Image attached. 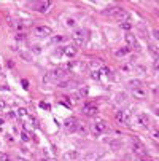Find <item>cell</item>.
<instances>
[{
  "label": "cell",
  "mask_w": 159,
  "mask_h": 161,
  "mask_svg": "<svg viewBox=\"0 0 159 161\" xmlns=\"http://www.w3.org/2000/svg\"><path fill=\"white\" fill-rule=\"evenodd\" d=\"M16 38H18V40H24V38H26V35H24V34H18V37H16Z\"/></svg>",
  "instance_id": "d6a6232c"
},
{
  "label": "cell",
  "mask_w": 159,
  "mask_h": 161,
  "mask_svg": "<svg viewBox=\"0 0 159 161\" xmlns=\"http://www.w3.org/2000/svg\"><path fill=\"white\" fill-rule=\"evenodd\" d=\"M62 53H64L65 58L72 59V58H75L78 54V48L75 47V45H65V47L62 48Z\"/></svg>",
  "instance_id": "52a82bcc"
},
{
  "label": "cell",
  "mask_w": 159,
  "mask_h": 161,
  "mask_svg": "<svg viewBox=\"0 0 159 161\" xmlns=\"http://www.w3.org/2000/svg\"><path fill=\"white\" fill-rule=\"evenodd\" d=\"M64 42H65V37L64 35H57V37L53 38V43H64Z\"/></svg>",
  "instance_id": "cb8c5ba5"
},
{
  "label": "cell",
  "mask_w": 159,
  "mask_h": 161,
  "mask_svg": "<svg viewBox=\"0 0 159 161\" xmlns=\"http://www.w3.org/2000/svg\"><path fill=\"white\" fill-rule=\"evenodd\" d=\"M135 120H137V123H139L140 128H148L150 126V118H148L146 113H139Z\"/></svg>",
  "instance_id": "30bf717a"
},
{
  "label": "cell",
  "mask_w": 159,
  "mask_h": 161,
  "mask_svg": "<svg viewBox=\"0 0 159 161\" xmlns=\"http://www.w3.org/2000/svg\"><path fill=\"white\" fill-rule=\"evenodd\" d=\"M115 118H116V121L121 123V125H129V113H127V112H123V110L116 112Z\"/></svg>",
  "instance_id": "9c48e42d"
},
{
  "label": "cell",
  "mask_w": 159,
  "mask_h": 161,
  "mask_svg": "<svg viewBox=\"0 0 159 161\" xmlns=\"http://www.w3.org/2000/svg\"><path fill=\"white\" fill-rule=\"evenodd\" d=\"M150 51H151V54H153V58H154V61H156V59H157V47H156V45H151Z\"/></svg>",
  "instance_id": "44dd1931"
},
{
  "label": "cell",
  "mask_w": 159,
  "mask_h": 161,
  "mask_svg": "<svg viewBox=\"0 0 159 161\" xmlns=\"http://www.w3.org/2000/svg\"><path fill=\"white\" fill-rule=\"evenodd\" d=\"M64 126H65V129L69 132H75L77 128H78V121H77V118H69V120H65Z\"/></svg>",
  "instance_id": "8fae6325"
},
{
  "label": "cell",
  "mask_w": 159,
  "mask_h": 161,
  "mask_svg": "<svg viewBox=\"0 0 159 161\" xmlns=\"http://www.w3.org/2000/svg\"><path fill=\"white\" fill-rule=\"evenodd\" d=\"M11 156L8 153H0V161H10Z\"/></svg>",
  "instance_id": "f1b7e54d"
},
{
  "label": "cell",
  "mask_w": 159,
  "mask_h": 161,
  "mask_svg": "<svg viewBox=\"0 0 159 161\" xmlns=\"http://www.w3.org/2000/svg\"><path fill=\"white\" fill-rule=\"evenodd\" d=\"M14 113H16V117H18V118H21V120H26V118H29V112H27V108H24V107L18 108Z\"/></svg>",
  "instance_id": "9a60e30c"
},
{
  "label": "cell",
  "mask_w": 159,
  "mask_h": 161,
  "mask_svg": "<svg viewBox=\"0 0 159 161\" xmlns=\"http://www.w3.org/2000/svg\"><path fill=\"white\" fill-rule=\"evenodd\" d=\"M41 161H46V159H41Z\"/></svg>",
  "instance_id": "8d00e7d4"
},
{
  "label": "cell",
  "mask_w": 159,
  "mask_h": 161,
  "mask_svg": "<svg viewBox=\"0 0 159 161\" xmlns=\"http://www.w3.org/2000/svg\"><path fill=\"white\" fill-rule=\"evenodd\" d=\"M135 161H154L153 158H150V156H146V155H143V156H137V159Z\"/></svg>",
  "instance_id": "83f0119b"
},
{
  "label": "cell",
  "mask_w": 159,
  "mask_h": 161,
  "mask_svg": "<svg viewBox=\"0 0 159 161\" xmlns=\"http://www.w3.org/2000/svg\"><path fill=\"white\" fill-rule=\"evenodd\" d=\"M78 96H80V97H86V96H87V86H83V88L78 91Z\"/></svg>",
  "instance_id": "603a6c76"
},
{
  "label": "cell",
  "mask_w": 159,
  "mask_h": 161,
  "mask_svg": "<svg viewBox=\"0 0 159 161\" xmlns=\"http://www.w3.org/2000/svg\"><path fill=\"white\" fill-rule=\"evenodd\" d=\"M78 156L77 152H72V153H65V159H75Z\"/></svg>",
  "instance_id": "4316f807"
},
{
  "label": "cell",
  "mask_w": 159,
  "mask_h": 161,
  "mask_svg": "<svg viewBox=\"0 0 159 161\" xmlns=\"http://www.w3.org/2000/svg\"><path fill=\"white\" fill-rule=\"evenodd\" d=\"M132 96H134L135 99H139V101L145 99V97L148 96V89H146V86L140 85V86H135V88H132Z\"/></svg>",
  "instance_id": "3957f363"
},
{
  "label": "cell",
  "mask_w": 159,
  "mask_h": 161,
  "mask_svg": "<svg viewBox=\"0 0 159 161\" xmlns=\"http://www.w3.org/2000/svg\"><path fill=\"white\" fill-rule=\"evenodd\" d=\"M89 67H91V70H93V72H99L100 69L105 67V65H103V62L100 59H93V61H89Z\"/></svg>",
  "instance_id": "4fadbf2b"
},
{
  "label": "cell",
  "mask_w": 159,
  "mask_h": 161,
  "mask_svg": "<svg viewBox=\"0 0 159 161\" xmlns=\"http://www.w3.org/2000/svg\"><path fill=\"white\" fill-rule=\"evenodd\" d=\"M65 24H67V27H75L77 26V21L73 18H69V19L65 21Z\"/></svg>",
  "instance_id": "7402d4cb"
},
{
  "label": "cell",
  "mask_w": 159,
  "mask_h": 161,
  "mask_svg": "<svg viewBox=\"0 0 159 161\" xmlns=\"http://www.w3.org/2000/svg\"><path fill=\"white\" fill-rule=\"evenodd\" d=\"M123 144H121V141H113L111 144H110V147H111V150H118L119 147H121Z\"/></svg>",
  "instance_id": "d6986e66"
},
{
  "label": "cell",
  "mask_w": 159,
  "mask_h": 161,
  "mask_svg": "<svg viewBox=\"0 0 159 161\" xmlns=\"http://www.w3.org/2000/svg\"><path fill=\"white\" fill-rule=\"evenodd\" d=\"M0 110H5V102L0 101Z\"/></svg>",
  "instance_id": "836d02e7"
},
{
  "label": "cell",
  "mask_w": 159,
  "mask_h": 161,
  "mask_svg": "<svg viewBox=\"0 0 159 161\" xmlns=\"http://www.w3.org/2000/svg\"><path fill=\"white\" fill-rule=\"evenodd\" d=\"M132 152L137 155V156L146 155V148H145V145H143L140 141H134V144H132Z\"/></svg>",
  "instance_id": "ba28073f"
},
{
  "label": "cell",
  "mask_w": 159,
  "mask_h": 161,
  "mask_svg": "<svg viewBox=\"0 0 159 161\" xmlns=\"http://www.w3.org/2000/svg\"><path fill=\"white\" fill-rule=\"evenodd\" d=\"M72 40L75 43V47H83V45L86 43V31L83 29H77L73 34H72Z\"/></svg>",
  "instance_id": "6da1fadb"
},
{
  "label": "cell",
  "mask_w": 159,
  "mask_h": 161,
  "mask_svg": "<svg viewBox=\"0 0 159 161\" xmlns=\"http://www.w3.org/2000/svg\"><path fill=\"white\" fill-rule=\"evenodd\" d=\"M153 35H154V38H157V35H159V34H157V31H156V29L153 31Z\"/></svg>",
  "instance_id": "d590c367"
},
{
  "label": "cell",
  "mask_w": 159,
  "mask_h": 161,
  "mask_svg": "<svg viewBox=\"0 0 159 161\" xmlns=\"http://www.w3.org/2000/svg\"><path fill=\"white\" fill-rule=\"evenodd\" d=\"M21 141H22V142H29V141H30V134H29L26 129L21 132Z\"/></svg>",
  "instance_id": "ac0fdd59"
},
{
  "label": "cell",
  "mask_w": 159,
  "mask_h": 161,
  "mask_svg": "<svg viewBox=\"0 0 159 161\" xmlns=\"http://www.w3.org/2000/svg\"><path fill=\"white\" fill-rule=\"evenodd\" d=\"M130 53V50L127 48V47H121V48H118L116 51H115V56L116 58H124V56H127Z\"/></svg>",
  "instance_id": "2e32d148"
},
{
  "label": "cell",
  "mask_w": 159,
  "mask_h": 161,
  "mask_svg": "<svg viewBox=\"0 0 159 161\" xmlns=\"http://www.w3.org/2000/svg\"><path fill=\"white\" fill-rule=\"evenodd\" d=\"M14 117H16L14 112H10V113H8V118H14Z\"/></svg>",
  "instance_id": "e575fe53"
},
{
  "label": "cell",
  "mask_w": 159,
  "mask_h": 161,
  "mask_svg": "<svg viewBox=\"0 0 159 161\" xmlns=\"http://www.w3.org/2000/svg\"><path fill=\"white\" fill-rule=\"evenodd\" d=\"M102 156H103V152H97V153L93 152V153H87L83 161H97V159H100Z\"/></svg>",
  "instance_id": "5bb4252c"
},
{
  "label": "cell",
  "mask_w": 159,
  "mask_h": 161,
  "mask_svg": "<svg viewBox=\"0 0 159 161\" xmlns=\"http://www.w3.org/2000/svg\"><path fill=\"white\" fill-rule=\"evenodd\" d=\"M83 113L86 115V117H96V113H97V105L94 102H84L83 104Z\"/></svg>",
  "instance_id": "5b68a950"
},
{
  "label": "cell",
  "mask_w": 159,
  "mask_h": 161,
  "mask_svg": "<svg viewBox=\"0 0 159 161\" xmlns=\"http://www.w3.org/2000/svg\"><path fill=\"white\" fill-rule=\"evenodd\" d=\"M77 131H80L81 134H86V125H80V123H78V128H77Z\"/></svg>",
  "instance_id": "f546056e"
},
{
  "label": "cell",
  "mask_w": 159,
  "mask_h": 161,
  "mask_svg": "<svg viewBox=\"0 0 159 161\" xmlns=\"http://www.w3.org/2000/svg\"><path fill=\"white\" fill-rule=\"evenodd\" d=\"M121 70L126 72V74H129V72L132 70V65H129V64H123V65H121Z\"/></svg>",
  "instance_id": "484cf974"
},
{
  "label": "cell",
  "mask_w": 159,
  "mask_h": 161,
  "mask_svg": "<svg viewBox=\"0 0 159 161\" xmlns=\"http://www.w3.org/2000/svg\"><path fill=\"white\" fill-rule=\"evenodd\" d=\"M91 77L94 80H100V72H91Z\"/></svg>",
  "instance_id": "4dcf8cb0"
},
{
  "label": "cell",
  "mask_w": 159,
  "mask_h": 161,
  "mask_svg": "<svg viewBox=\"0 0 159 161\" xmlns=\"http://www.w3.org/2000/svg\"><path fill=\"white\" fill-rule=\"evenodd\" d=\"M124 40H126V43H127V48H129V50H135V51H140V50H142L137 37H134V35H130V34H126Z\"/></svg>",
  "instance_id": "7a4b0ae2"
},
{
  "label": "cell",
  "mask_w": 159,
  "mask_h": 161,
  "mask_svg": "<svg viewBox=\"0 0 159 161\" xmlns=\"http://www.w3.org/2000/svg\"><path fill=\"white\" fill-rule=\"evenodd\" d=\"M151 139H153V141H159V131H157L156 128L151 129Z\"/></svg>",
  "instance_id": "ffe728a7"
},
{
  "label": "cell",
  "mask_w": 159,
  "mask_h": 161,
  "mask_svg": "<svg viewBox=\"0 0 159 161\" xmlns=\"http://www.w3.org/2000/svg\"><path fill=\"white\" fill-rule=\"evenodd\" d=\"M40 107H41V108H46V110H50V105H48V104H45V102H41V104H40Z\"/></svg>",
  "instance_id": "1f68e13d"
},
{
  "label": "cell",
  "mask_w": 159,
  "mask_h": 161,
  "mask_svg": "<svg viewBox=\"0 0 159 161\" xmlns=\"http://www.w3.org/2000/svg\"><path fill=\"white\" fill-rule=\"evenodd\" d=\"M34 34H35L37 37H50V35L53 34V29L48 27V26H45V24H41V26H35Z\"/></svg>",
  "instance_id": "8992f818"
},
{
  "label": "cell",
  "mask_w": 159,
  "mask_h": 161,
  "mask_svg": "<svg viewBox=\"0 0 159 161\" xmlns=\"http://www.w3.org/2000/svg\"><path fill=\"white\" fill-rule=\"evenodd\" d=\"M140 85H142V81H140V80H129V86H130V88L140 86Z\"/></svg>",
  "instance_id": "d4e9b609"
},
{
  "label": "cell",
  "mask_w": 159,
  "mask_h": 161,
  "mask_svg": "<svg viewBox=\"0 0 159 161\" xmlns=\"http://www.w3.org/2000/svg\"><path fill=\"white\" fill-rule=\"evenodd\" d=\"M119 27H121V29H124V31H130V29H132V21H130V18H129V19L121 21Z\"/></svg>",
  "instance_id": "e0dca14e"
},
{
  "label": "cell",
  "mask_w": 159,
  "mask_h": 161,
  "mask_svg": "<svg viewBox=\"0 0 159 161\" xmlns=\"http://www.w3.org/2000/svg\"><path fill=\"white\" fill-rule=\"evenodd\" d=\"M50 7H51V2H48V0H41V2H37V3H35V10H37L38 13L48 11Z\"/></svg>",
  "instance_id": "7c38bea8"
},
{
  "label": "cell",
  "mask_w": 159,
  "mask_h": 161,
  "mask_svg": "<svg viewBox=\"0 0 159 161\" xmlns=\"http://www.w3.org/2000/svg\"><path fill=\"white\" fill-rule=\"evenodd\" d=\"M91 131H93L94 136H100L102 132L107 131V123L103 120H96L94 125H93V128H91Z\"/></svg>",
  "instance_id": "277c9868"
}]
</instances>
